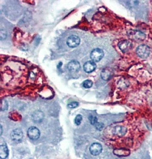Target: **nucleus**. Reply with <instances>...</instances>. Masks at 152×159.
<instances>
[{
  "instance_id": "obj_1",
  "label": "nucleus",
  "mask_w": 152,
  "mask_h": 159,
  "mask_svg": "<svg viewBox=\"0 0 152 159\" xmlns=\"http://www.w3.org/2000/svg\"><path fill=\"white\" fill-rule=\"evenodd\" d=\"M150 49L149 47L145 45H140L136 49V53L138 57L141 58H147L149 56Z\"/></svg>"
},
{
  "instance_id": "obj_2",
  "label": "nucleus",
  "mask_w": 152,
  "mask_h": 159,
  "mask_svg": "<svg viewBox=\"0 0 152 159\" xmlns=\"http://www.w3.org/2000/svg\"><path fill=\"white\" fill-rule=\"evenodd\" d=\"M104 56V51L99 48H96L91 53L90 57L92 61L97 62L99 61L103 58Z\"/></svg>"
},
{
  "instance_id": "obj_3",
  "label": "nucleus",
  "mask_w": 152,
  "mask_h": 159,
  "mask_svg": "<svg viewBox=\"0 0 152 159\" xmlns=\"http://www.w3.org/2000/svg\"><path fill=\"white\" fill-rule=\"evenodd\" d=\"M80 43L81 39L76 35L71 36L67 40V45L72 48H74L79 46Z\"/></svg>"
},
{
  "instance_id": "obj_4",
  "label": "nucleus",
  "mask_w": 152,
  "mask_h": 159,
  "mask_svg": "<svg viewBox=\"0 0 152 159\" xmlns=\"http://www.w3.org/2000/svg\"><path fill=\"white\" fill-rule=\"evenodd\" d=\"M28 136L31 140H37L40 136V131L35 126H31L29 128L28 131Z\"/></svg>"
},
{
  "instance_id": "obj_5",
  "label": "nucleus",
  "mask_w": 152,
  "mask_h": 159,
  "mask_svg": "<svg viewBox=\"0 0 152 159\" xmlns=\"http://www.w3.org/2000/svg\"><path fill=\"white\" fill-rule=\"evenodd\" d=\"M24 137L23 132L20 129H15L11 133V139L15 142L18 143L22 140Z\"/></svg>"
},
{
  "instance_id": "obj_6",
  "label": "nucleus",
  "mask_w": 152,
  "mask_h": 159,
  "mask_svg": "<svg viewBox=\"0 0 152 159\" xmlns=\"http://www.w3.org/2000/svg\"><path fill=\"white\" fill-rule=\"evenodd\" d=\"M129 37L136 40H144L145 38V35L139 30H132L129 32Z\"/></svg>"
},
{
  "instance_id": "obj_7",
  "label": "nucleus",
  "mask_w": 152,
  "mask_h": 159,
  "mask_svg": "<svg viewBox=\"0 0 152 159\" xmlns=\"http://www.w3.org/2000/svg\"><path fill=\"white\" fill-rule=\"evenodd\" d=\"M67 68L71 72H77L81 69V64L79 61L72 60L68 64Z\"/></svg>"
},
{
  "instance_id": "obj_8",
  "label": "nucleus",
  "mask_w": 152,
  "mask_h": 159,
  "mask_svg": "<svg viewBox=\"0 0 152 159\" xmlns=\"http://www.w3.org/2000/svg\"><path fill=\"white\" fill-rule=\"evenodd\" d=\"M119 48L121 51L125 53L131 50L132 48V44L127 40H123L119 42Z\"/></svg>"
},
{
  "instance_id": "obj_9",
  "label": "nucleus",
  "mask_w": 152,
  "mask_h": 159,
  "mask_svg": "<svg viewBox=\"0 0 152 159\" xmlns=\"http://www.w3.org/2000/svg\"><path fill=\"white\" fill-rule=\"evenodd\" d=\"M90 150L91 154L92 155L97 156L101 152L102 146L99 143H95L91 145Z\"/></svg>"
},
{
  "instance_id": "obj_10",
  "label": "nucleus",
  "mask_w": 152,
  "mask_h": 159,
  "mask_svg": "<svg viewBox=\"0 0 152 159\" xmlns=\"http://www.w3.org/2000/svg\"><path fill=\"white\" fill-rule=\"evenodd\" d=\"M96 68V65L95 62L92 61H88L86 62L83 65V69L86 73H90L94 72Z\"/></svg>"
},
{
  "instance_id": "obj_11",
  "label": "nucleus",
  "mask_w": 152,
  "mask_h": 159,
  "mask_svg": "<svg viewBox=\"0 0 152 159\" xmlns=\"http://www.w3.org/2000/svg\"><path fill=\"white\" fill-rule=\"evenodd\" d=\"M43 118H44V113L41 111H36L32 115L33 120L37 123H39L42 122Z\"/></svg>"
},
{
  "instance_id": "obj_12",
  "label": "nucleus",
  "mask_w": 152,
  "mask_h": 159,
  "mask_svg": "<svg viewBox=\"0 0 152 159\" xmlns=\"http://www.w3.org/2000/svg\"><path fill=\"white\" fill-rule=\"evenodd\" d=\"M127 129L123 126H117L114 127V133L116 136L121 137L126 134Z\"/></svg>"
},
{
  "instance_id": "obj_13",
  "label": "nucleus",
  "mask_w": 152,
  "mask_h": 159,
  "mask_svg": "<svg viewBox=\"0 0 152 159\" xmlns=\"http://www.w3.org/2000/svg\"><path fill=\"white\" fill-rule=\"evenodd\" d=\"M112 75V72L109 68H105L101 72V77L104 80H108L110 79Z\"/></svg>"
},
{
  "instance_id": "obj_14",
  "label": "nucleus",
  "mask_w": 152,
  "mask_h": 159,
  "mask_svg": "<svg viewBox=\"0 0 152 159\" xmlns=\"http://www.w3.org/2000/svg\"><path fill=\"white\" fill-rule=\"evenodd\" d=\"M9 154V150L6 145H1L0 146V157L2 159H5Z\"/></svg>"
},
{
  "instance_id": "obj_15",
  "label": "nucleus",
  "mask_w": 152,
  "mask_h": 159,
  "mask_svg": "<svg viewBox=\"0 0 152 159\" xmlns=\"http://www.w3.org/2000/svg\"><path fill=\"white\" fill-rule=\"evenodd\" d=\"M114 153L119 156H127L130 154L129 150H114Z\"/></svg>"
},
{
  "instance_id": "obj_16",
  "label": "nucleus",
  "mask_w": 152,
  "mask_h": 159,
  "mask_svg": "<svg viewBox=\"0 0 152 159\" xmlns=\"http://www.w3.org/2000/svg\"><path fill=\"white\" fill-rule=\"evenodd\" d=\"M92 85H93V83L90 80H85L84 81H83V83L82 84L83 87L85 88H90L92 87Z\"/></svg>"
},
{
  "instance_id": "obj_17",
  "label": "nucleus",
  "mask_w": 152,
  "mask_h": 159,
  "mask_svg": "<svg viewBox=\"0 0 152 159\" xmlns=\"http://www.w3.org/2000/svg\"><path fill=\"white\" fill-rule=\"evenodd\" d=\"M8 104L7 103V101L5 100H2L1 104V111H5L8 109Z\"/></svg>"
},
{
  "instance_id": "obj_18",
  "label": "nucleus",
  "mask_w": 152,
  "mask_h": 159,
  "mask_svg": "<svg viewBox=\"0 0 152 159\" xmlns=\"http://www.w3.org/2000/svg\"><path fill=\"white\" fill-rule=\"evenodd\" d=\"M82 120H83L82 116L81 115H78L75 118L74 122H75V124H76V125H79L81 124V122Z\"/></svg>"
},
{
  "instance_id": "obj_19",
  "label": "nucleus",
  "mask_w": 152,
  "mask_h": 159,
  "mask_svg": "<svg viewBox=\"0 0 152 159\" xmlns=\"http://www.w3.org/2000/svg\"><path fill=\"white\" fill-rule=\"evenodd\" d=\"M79 105V103L78 102H75V101H74V102H72V103H70L68 104V107L69 108H75L78 107Z\"/></svg>"
},
{
  "instance_id": "obj_20",
  "label": "nucleus",
  "mask_w": 152,
  "mask_h": 159,
  "mask_svg": "<svg viewBox=\"0 0 152 159\" xmlns=\"http://www.w3.org/2000/svg\"><path fill=\"white\" fill-rule=\"evenodd\" d=\"M7 34L5 32V30H1L0 31V39L1 40H5V38H6Z\"/></svg>"
},
{
  "instance_id": "obj_21",
  "label": "nucleus",
  "mask_w": 152,
  "mask_h": 159,
  "mask_svg": "<svg viewBox=\"0 0 152 159\" xmlns=\"http://www.w3.org/2000/svg\"><path fill=\"white\" fill-rule=\"evenodd\" d=\"M89 120L90 121L91 124L92 125H95L97 122V118L94 117L93 116H90L89 117Z\"/></svg>"
},
{
  "instance_id": "obj_22",
  "label": "nucleus",
  "mask_w": 152,
  "mask_h": 159,
  "mask_svg": "<svg viewBox=\"0 0 152 159\" xmlns=\"http://www.w3.org/2000/svg\"><path fill=\"white\" fill-rule=\"evenodd\" d=\"M95 126L97 129L98 130H101L103 128V126H104V124H102V123H99V122H97L96 124H95Z\"/></svg>"
},
{
  "instance_id": "obj_23",
  "label": "nucleus",
  "mask_w": 152,
  "mask_h": 159,
  "mask_svg": "<svg viewBox=\"0 0 152 159\" xmlns=\"http://www.w3.org/2000/svg\"><path fill=\"white\" fill-rule=\"evenodd\" d=\"M0 129H1V135H2V126L1 125V128H0Z\"/></svg>"
},
{
  "instance_id": "obj_24",
  "label": "nucleus",
  "mask_w": 152,
  "mask_h": 159,
  "mask_svg": "<svg viewBox=\"0 0 152 159\" xmlns=\"http://www.w3.org/2000/svg\"></svg>"
}]
</instances>
